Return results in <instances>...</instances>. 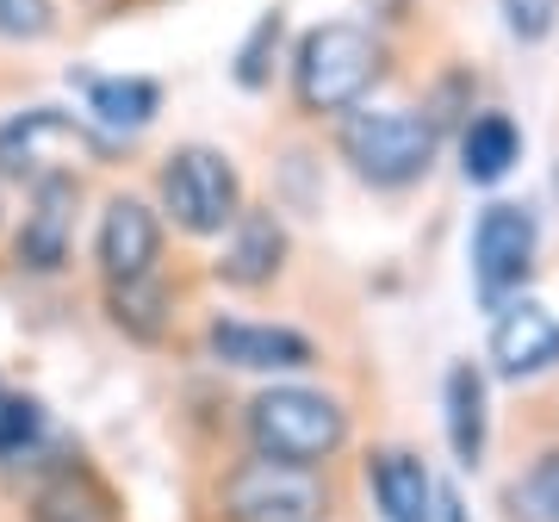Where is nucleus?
<instances>
[{
	"instance_id": "1",
	"label": "nucleus",
	"mask_w": 559,
	"mask_h": 522,
	"mask_svg": "<svg viewBox=\"0 0 559 522\" xmlns=\"http://www.w3.org/2000/svg\"><path fill=\"white\" fill-rule=\"evenodd\" d=\"M242 436L249 454L261 461H286V466H330L348 448V404L323 385H261L255 399L242 404Z\"/></svg>"
},
{
	"instance_id": "2",
	"label": "nucleus",
	"mask_w": 559,
	"mask_h": 522,
	"mask_svg": "<svg viewBox=\"0 0 559 522\" xmlns=\"http://www.w3.org/2000/svg\"><path fill=\"white\" fill-rule=\"evenodd\" d=\"M385 75V44L355 20L311 25L293 50V100L305 119H342L367 106L373 81Z\"/></svg>"
},
{
	"instance_id": "3",
	"label": "nucleus",
	"mask_w": 559,
	"mask_h": 522,
	"mask_svg": "<svg viewBox=\"0 0 559 522\" xmlns=\"http://www.w3.org/2000/svg\"><path fill=\"white\" fill-rule=\"evenodd\" d=\"M336 150L367 187L380 193H404L436 168L441 124L411 106H355L336 119Z\"/></svg>"
},
{
	"instance_id": "4",
	"label": "nucleus",
	"mask_w": 559,
	"mask_h": 522,
	"mask_svg": "<svg viewBox=\"0 0 559 522\" xmlns=\"http://www.w3.org/2000/svg\"><path fill=\"white\" fill-rule=\"evenodd\" d=\"M242 168L212 143H180L156 168V212L175 224L180 237L218 242L242 212Z\"/></svg>"
},
{
	"instance_id": "5",
	"label": "nucleus",
	"mask_w": 559,
	"mask_h": 522,
	"mask_svg": "<svg viewBox=\"0 0 559 522\" xmlns=\"http://www.w3.org/2000/svg\"><path fill=\"white\" fill-rule=\"evenodd\" d=\"M124 143L69 112V106H25L0 124V175L38 181V175H75V162H112Z\"/></svg>"
},
{
	"instance_id": "6",
	"label": "nucleus",
	"mask_w": 559,
	"mask_h": 522,
	"mask_svg": "<svg viewBox=\"0 0 559 522\" xmlns=\"http://www.w3.org/2000/svg\"><path fill=\"white\" fill-rule=\"evenodd\" d=\"M323 517H330V485L311 466L249 454L218 479V522H323Z\"/></svg>"
},
{
	"instance_id": "7",
	"label": "nucleus",
	"mask_w": 559,
	"mask_h": 522,
	"mask_svg": "<svg viewBox=\"0 0 559 522\" xmlns=\"http://www.w3.org/2000/svg\"><path fill=\"white\" fill-rule=\"evenodd\" d=\"M535 249H540V218L535 205L498 200L485 205L479 224H473V286H479L485 311L510 305L535 274Z\"/></svg>"
},
{
	"instance_id": "8",
	"label": "nucleus",
	"mask_w": 559,
	"mask_h": 522,
	"mask_svg": "<svg viewBox=\"0 0 559 522\" xmlns=\"http://www.w3.org/2000/svg\"><path fill=\"white\" fill-rule=\"evenodd\" d=\"M75 224H81V181L75 175H38L25 181V218L13 237V268L32 281H50L75 256Z\"/></svg>"
},
{
	"instance_id": "9",
	"label": "nucleus",
	"mask_w": 559,
	"mask_h": 522,
	"mask_svg": "<svg viewBox=\"0 0 559 522\" xmlns=\"http://www.w3.org/2000/svg\"><path fill=\"white\" fill-rule=\"evenodd\" d=\"M205 355L237 373H305L318 361V342L293 323H255V318H212L205 323Z\"/></svg>"
},
{
	"instance_id": "10",
	"label": "nucleus",
	"mask_w": 559,
	"mask_h": 522,
	"mask_svg": "<svg viewBox=\"0 0 559 522\" xmlns=\"http://www.w3.org/2000/svg\"><path fill=\"white\" fill-rule=\"evenodd\" d=\"M94 261L106 286L162 274V212L138 193H112L94 224Z\"/></svg>"
},
{
	"instance_id": "11",
	"label": "nucleus",
	"mask_w": 559,
	"mask_h": 522,
	"mask_svg": "<svg viewBox=\"0 0 559 522\" xmlns=\"http://www.w3.org/2000/svg\"><path fill=\"white\" fill-rule=\"evenodd\" d=\"M286 224L267 212V205H242L237 224L218 237V261H212V274H218L230 293H261V286L280 281V268H286Z\"/></svg>"
},
{
	"instance_id": "12",
	"label": "nucleus",
	"mask_w": 559,
	"mask_h": 522,
	"mask_svg": "<svg viewBox=\"0 0 559 522\" xmlns=\"http://www.w3.org/2000/svg\"><path fill=\"white\" fill-rule=\"evenodd\" d=\"M559 367V318L535 299H510L491 318V373L498 380H540Z\"/></svg>"
},
{
	"instance_id": "13",
	"label": "nucleus",
	"mask_w": 559,
	"mask_h": 522,
	"mask_svg": "<svg viewBox=\"0 0 559 522\" xmlns=\"http://www.w3.org/2000/svg\"><path fill=\"white\" fill-rule=\"evenodd\" d=\"M81 94H87L81 119L94 131H106L112 143L143 138L162 119V81H150V75H81Z\"/></svg>"
},
{
	"instance_id": "14",
	"label": "nucleus",
	"mask_w": 559,
	"mask_h": 522,
	"mask_svg": "<svg viewBox=\"0 0 559 522\" xmlns=\"http://www.w3.org/2000/svg\"><path fill=\"white\" fill-rule=\"evenodd\" d=\"M441 423H448V448L454 466H479L491 442V392H485L479 361H454L441 380Z\"/></svg>"
},
{
	"instance_id": "15",
	"label": "nucleus",
	"mask_w": 559,
	"mask_h": 522,
	"mask_svg": "<svg viewBox=\"0 0 559 522\" xmlns=\"http://www.w3.org/2000/svg\"><path fill=\"white\" fill-rule=\"evenodd\" d=\"M367 491H373L385 522H436V479L411 448L367 454Z\"/></svg>"
},
{
	"instance_id": "16",
	"label": "nucleus",
	"mask_w": 559,
	"mask_h": 522,
	"mask_svg": "<svg viewBox=\"0 0 559 522\" xmlns=\"http://www.w3.org/2000/svg\"><path fill=\"white\" fill-rule=\"evenodd\" d=\"M106 318L119 330L124 342H143V348H156L168 336V323H175V293L162 274H143V281H119L106 286Z\"/></svg>"
},
{
	"instance_id": "17",
	"label": "nucleus",
	"mask_w": 559,
	"mask_h": 522,
	"mask_svg": "<svg viewBox=\"0 0 559 522\" xmlns=\"http://www.w3.org/2000/svg\"><path fill=\"white\" fill-rule=\"evenodd\" d=\"M522 162V131L510 112H473L460 131V175L473 187H498Z\"/></svg>"
},
{
	"instance_id": "18",
	"label": "nucleus",
	"mask_w": 559,
	"mask_h": 522,
	"mask_svg": "<svg viewBox=\"0 0 559 522\" xmlns=\"http://www.w3.org/2000/svg\"><path fill=\"white\" fill-rule=\"evenodd\" d=\"M32 522H106V491L81 466H62L32 491Z\"/></svg>"
},
{
	"instance_id": "19",
	"label": "nucleus",
	"mask_w": 559,
	"mask_h": 522,
	"mask_svg": "<svg viewBox=\"0 0 559 522\" xmlns=\"http://www.w3.org/2000/svg\"><path fill=\"white\" fill-rule=\"evenodd\" d=\"M280 38H286V13H280V7H267V13L249 25V38L237 44V57H230V81H237L242 94H267V87H274Z\"/></svg>"
},
{
	"instance_id": "20",
	"label": "nucleus",
	"mask_w": 559,
	"mask_h": 522,
	"mask_svg": "<svg viewBox=\"0 0 559 522\" xmlns=\"http://www.w3.org/2000/svg\"><path fill=\"white\" fill-rule=\"evenodd\" d=\"M44 442V399L32 392H0V466L25 461Z\"/></svg>"
},
{
	"instance_id": "21",
	"label": "nucleus",
	"mask_w": 559,
	"mask_h": 522,
	"mask_svg": "<svg viewBox=\"0 0 559 522\" xmlns=\"http://www.w3.org/2000/svg\"><path fill=\"white\" fill-rule=\"evenodd\" d=\"M57 0H0V38L7 44H44L57 38Z\"/></svg>"
},
{
	"instance_id": "22",
	"label": "nucleus",
	"mask_w": 559,
	"mask_h": 522,
	"mask_svg": "<svg viewBox=\"0 0 559 522\" xmlns=\"http://www.w3.org/2000/svg\"><path fill=\"white\" fill-rule=\"evenodd\" d=\"M498 13L516 44H547L559 25V0H498Z\"/></svg>"
},
{
	"instance_id": "23",
	"label": "nucleus",
	"mask_w": 559,
	"mask_h": 522,
	"mask_svg": "<svg viewBox=\"0 0 559 522\" xmlns=\"http://www.w3.org/2000/svg\"><path fill=\"white\" fill-rule=\"evenodd\" d=\"M522 498H528V517L535 522H559V448L535 461V473L522 479Z\"/></svg>"
},
{
	"instance_id": "24",
	"label": "nucleus",
	"mask_w": 559,
	"mask_h": 522,
	"mask_svg": "<svg viewBox=\"0 0 559 522\" xmlns=\"http://www.w3.org/2000/svg\"><path fill=\"white\" fill-rule=\"evenodd\" d=\"M436 522H473L466 517V498H460L454 485H436Z\"/></svg>"
},
{
	"instance_id": "25",
	"label": "nucleus",
	"mask_w": 559,
	"mask_h": 522,
	"mask_svg": "<svg viewBox=\"0 0 559 522\" xmlns=\"http://www.w3.org/2000/svg\"><path fill=\"white\" fill-rule=\"evenodd\" d=\"M0 212H7V205H0Z\"/></svg>"
}]
</instances>
